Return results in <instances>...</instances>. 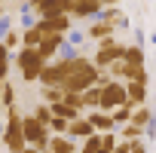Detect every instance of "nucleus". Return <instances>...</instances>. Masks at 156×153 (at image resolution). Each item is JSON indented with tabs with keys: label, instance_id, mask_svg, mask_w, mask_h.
Here are the masks:
<instances>
[{
	"label": "nucleus",
	"instance_id": "obj_7",
	"mask_svg": "<svg viewBox=\"0 0 156 153\" xmlns=\"http://www.w3.org/2000/svg\"><path fill=\"white\" fill-rule=\"evenodd\" d=\"M61 43H64V34H43V40L37 43V52H40L46 61H55Z\"/></svg>",
	"mask_w": 156,
	"mask_h": 153
},
{
	"label": "nucleus",
	"instance_id": "obj_25",
	"mask_svg": "<svg viewBox=\"0 0 156 153\" xmlns=\"http://www.w3.org/2000/svg\"><path fill=\"white\" fill-rule=\"evenodd\" d=\"M31 116H34L40 126H49V119H52V107H49V104H37Z\"/></svg>",
	"mask_w": 156,
	"mask_h": 153
},
{
	"label": "nucleus",
	"instance_id": "obj_8",
	"mask_svg": "<svg viewBox=\"0 0 156 153\" xmlns=\"http://www.w3.org/2000/svg\"><path fill=\"white\" fill-rule=\"evenodd\" d=\"M113 34H116V28H113L110 22H89V25H86V37L95 40V43H101V40H107V37H113Z\"/></svg>",
	"mask_w": 156,
	"mask_h": 153
},
{
	"label": "nucleus",
	"instance_id": "obj_34",
	"mask_svg": "<svg viewBox=\"0 0 156 153\" xmlns=\"http://www.w3.org/2000/svg\"><path fill=\"white\" fill-rule=\"evenodd\" d=\"M0 80H9V58H0Z\"/></svg>",
	"mask_w": 156,
	"mask_h": 153
},
{
	"label": "nucleus",
	"instance_id": "obj_21",
	"mask_svg": "<svg viewBox=\"0 0 156 153\" xmlns=\"http://www.w3.org/2000/svg\"><path fill=\"white\" fill-rule=\"evenodd\" d=\"M86 40H89V37H86L83 31H76V28H70V31L64 34V43H70V46H76V49H80V52H83V46H86Z\"/></svg>",
	"mask_w": 156,
	"mask_h": 153
},
{
	"label": "nucleus",
	"instance_id": "obj_18",
	"mask_svg": "<svg viewBox=\"0 0 156 153\" xmlns=\"http://www.w3.org/2000/svg\"><path fill=\"white\" fill-rule=\"evenodd\" d=\"M132 110H135V104H129V101H126L122 107H113V110H110L113 126H116V129H119V126H126V123H129V116H132Z\"/></svg>",
	"mask_w": 156,
	"mask_h": 153
},
{
	"label": "nucleus",
	"instance_id": "obj_19",
	"mask_svg": "<svg viewBox=\"0 0 156 153\" xmlns=\"http://www.w3.org/2000/svg\"><path fill=\"white\" fill-rule=\"evenodd\" d=\"M49 107H52V116H61V119H67V123L76 119V116H83L80 110H73V107H67V104H61V101H58V104H49Z\"/></svg>",
	"mask_w": 156,
	"mask_h": 153
},
{
	"label": "nucleus",
	"instance_id": "obj_9",
	"mask_svg": "<svg viewBox=\"0 0 156 153\" xmlns=\"http://www.w3.org/2000/svg\"><path fill=\"white\" fill-rule=\"evenodd\" d=\"M89 135H95V129H92V123H89L86 116H76V119L67 123V138H73V141L80 138V141H83V138H89Z\"/></svg>",
	"mask_w": 156,
	"mask_h": 153
},
{
	"label": "nucleus",
	"instance_id": "obj_38",
	"mask_svg": "<svg viewBox=\"0 0 156 153\" xmlns=\"http://www.w3.org/2000/svg\"><path fill=\"white\" fill-rule=\"evenodd\" d=\"M98 3H101V9H104V6H119L122 0H98Z\"/></svg>",
	"mask_w": 156,
	"mask_h": 153
},
{
	"label": "nucleus",
	"instance_id": "obj_31",
	"mask_svg": "<svg viewBox=\"0 0 156 153\" xmlns=\"http://www.w3.org/2000/svg\"><path fill=\"white\" fill-rule=\"evenodd\" d=\"M9 31H12V16H6V12H3V16H0V40H3Z\"/></svg>",
	"mask_w": 156,
	"mask_h": 153
},
{
	"label": "nucleus",
	"instance_id": "obj_5",
	"mask_svg": "<svg viewBox=\"0 0 156 153\" xmlns=\"http://www.w3.org/2000/svg\"><path fill=\"white\" fill-rule=\"evenodd\" d=\"M129 98H126V83L122 80H110L104 89H101V104H98V110H113V107H122Z\"/></svg>",
	"mask_w": 156,
	"mask_h": 153
},
{
	"label": "nucleus",
	"instance_id": "obj_10",
	"mask_svg": "<svg viewBox=\"0 0 156 153\" xmlns=\"http://www.w3.org/2000/svg\"><path fill=\"white\" fill-rule=\"evenodd\" d=\"M89 123H92V129L95 132H116V126H113V119H110V113L107 110H89V116H86Z\"/></svg>",
	"mask_w": 156,
	"mask_h": 153
},
{
	"label": "nucleus",
	"instance_id": "obj_28",
	"mask_svg": "<svg viewBox=\"0 0 156 153\" xmlns=\"http://www.w3.org/2000/svg\"><path fill=\"white\" fill-rule=\"evenodd\" d=\"M0 107H16V89H12V83H3V95H0Z\"/></svg>",
	"mask_w": 156,
	"mask_h": 153
},
{
	"label": "nucleus",
	"instance_id": "obj_37",
	"mask_svg": "<svg viewBox=\"0 0 156 153\" xmlns=\"http://www.w3.org/2000/svg\"><path fill=\"white\" fill-rule=\"evenodd\" d=\"M113 153H129V141H116V147H113Z\"/></svg>",
	"mask_w": 156,
	"mask_h": 153
},
{
	"label": "nucleus",
	"instance_id": "obj_33",
	"mask_svg": "<svg viewBox=\"0 0 156 153\" xmlns=\"http://www.w3.org/2000/svg\"><path fill=\"white\" fill-rule=\"evenodd\" d=\"M129 153H147V144L138 138V141H129Z\"/></svg>",
	"mask_w": 156,
	"mask_h": 153
},
{
	"label": "nucleus",
	"instance_id": "obj_35",
	"mask_svg": "<svg viewBox=\"0 0 156 153\" xmlns=\"http://www.w3.org/2000/svg\"><path fill=\"white\" fill-rule=\"evenodd\" d=\"M144 135H147V138H150V141H153V138H156V116H153V119H150V123H147V126H144Z\"/></svg>",
	"mask_w": 156,
	"mask_h": 153
},
{
	"label": "nucleus",
	"instance_id": "obj_20",
	"mask_svg": "<svg viewBox=\"0 0 156 153\" xmlns=\"http://www.w3.org/2000/svg\"><path fill=\"white\" fill-rule=\"evenodd\" d=\"M40 40H43V34L37 31V25L22 31V46H28V49H37V43H40Z\"/></svg>",
	"mask_w": 156,
	"mask_h": 153
},
{
	"label": "nucleus",
	"instance_id": "obj_27",
	"mask_svg": "<svg viewBox=\"0 0 156 153\" xmlns=\"http://www.w3.org/2000/svg\"><path fill=\"white\" fill-rule=\"evenodd\" d=\"M119 135H122V141H138V138L144 135V129H138V126L126 123V126H119Z\"/></svg>",
	"mask_w": 156,
	"mask_h": 153
},
{
	"label": "nucleus",
	"instance_id": "obj_30",
	"mask_svg": "<svg viewBox=\"0 0 156 153\" xmlns=\"http://www.w3.org/2000/svg\"><path fill=\"white\" fill-rule=\"evenodd\" d=\"M0 43H3V46H6L9 52H12V49H22V34H16V31H9V34H6L3 40H0Z\"/></svg>",
	"mask_w": 156,
	"mask_h": 153
},
{
	"label": "nucleus",
	"instance_id": "obj_36",
	"mask_svg": "<svg viewBox=\"0 0 156 153\" xmlns=\"http://www.w3.org/2000/svg\"><path fill=\"white\" fill-rule=\"evenodd\" d=\"M132 34H135V46H144V40H147V37H144V31H141V28H135Z\"/></svg>",
	"mask_w": 156,
	"mask_h": 153
},
{
	"label": "nucleus",
	"instance_id": "obj_23",
	"mask_svg": "<svg viewBox=\"0 0 156 153\" xmlns=\"http://www.w3.org/2000/svg\"><path fill=\"white\" fill-rule=\"evenodd\" d=\"M147 80H150V76H147V67H132V64H129L126 83H144V86H147Z\"/></svg>",
	"mask_w": 156,
	"mask_h": 153
},
{
	"label": "nucleus",
	"instance_id": "obj_22",
	"mask_svg": "<svg viewBox=\"0 0 156 153\" xmlns=\"http://www.w3.org/2000/svg\"><path fill=\"white\" fill-rule=\"evenodd\" d=\"M98 150H101V132H95V135L83 138V147H80V153H98Z\"/></svg>",
	"mask_w": 156,
	"mask_h": 153
},
{
	"label": "nucleus",
	"instance_id": "obj_29",
	"mask_svg": "<svg viewBox=\"0 0 156 153\" xmlns=\"http://www.w3.org/2000/svg\"><path fill=\"white\" fill-rule=\"evenodd\" d=\"M80 55H83V52L76 49V46H70V43H61V46H58V55H55V58H80Z\"/></svg>",
	"mask_w": 156,
	"mask_h": 153
},
{
	"label": "nucleus",
	"instance_id": "obj_1",
	"mask_svg": "<svg viewBox=\"0 0 156 153\" xmlns=\"http://www.w3.org/2000/svg\"><path fill=\"white\" fill-rule=\"evenodd\" d=\"M0 144H3L9 153H22L28 144H25V135H22V113L16 107H6V126L0 132Z\"/></svg>",
	"mask_w": 156,
	"mask_h": 153
},
{
	"label": "nucleus",
	"instance_id": "obj_2",
	"mask_svg": "<svg viewBox=\"0 0 156 153\" xmlns=\"http://www.w3.org/2000/svg\"><path fill=\"white\" fill-rule=\"evenodd\" d=\"M16 64H19V70H22V80H25V83H37L40 70L46 67V58H43L37 49L22 46V49L16 52Z\"/></svg>",
	"mask_w": 156,
	"mask_h": 153
},
{
	"label": "nucleus",
	"instance_id": "obj_6",
	"mask_svg": "<svg viewBox=\"0 0 156 153\" xmlns=\"http://www.w3.org/2000/svg\"><path fill=\"white\" fill-rule=\"evenodd\" d=\"M73 28L70 16H55V19H37V31L40 34H67Z\"/></svg>",
	"mask_w": 156,
	"mask_h": 153
},
{
	"label": "nucleus",
	"instance_id": "obj_15",
	"mask_svg": "<svg viewBox=\"0 0 156 153\" xmlns=\"http://www.w3.org/2000/svg\"><path fill=\"white\" fill-rule=\"evenodd\" d=\"M83 95V107H89V110H98V104H101V86H89V89H83L80 92Z\"/></svg>",
	"mask_w": 156,
	"mask_h": 153
},
{
	"label": "nucleus",
	"instance_id": "obj_40",
	"mask_svg": "<svg viewBox=\"0 0 156 153\" xmlns=\"http://www.w3.org/2000/svg\"><path fill=\"white\" fill-rule=\"evenodd\" d=\"M150 43H153V46H156V34H150Z\"/></svg>",
	"mask_w": 156,
	"mask_h": 153
},
{
	"label": "nucleus",
	"instance_id": "obj_41",
	"mask_svg": "<svg viewBox=\"0 0 156 153\" xmlns=\"http://www.w3.org/2000/svg\"><path fill=\"white\" fill-rule=\"evenodd\" d=\"M3 12H6V9H3V3H0V16H3Z\"/></svg>",
	"mask_w": 156,
	"mask_h": 153
},
{
	"label": "nucleus",
	"instance_id": "obj_14",
	"mask_svg": "<svg viewBox=\"0 0 156 153\" xmlns=\"http://www.w3.org/2000/svg\"><path fill=\"white\" fill-rule=\"evenodd\" d=\"M126 98H129V104H144L147 101V86L144 83H126Z\"/></svg>",
	"mask_w": 156,
	"mask_h": 153
},
{
	"label": "nucleus",
	"instance_id": "obj_11",
	"mask_svg": "<svg viewBox=\"0 0 156 153\" xmlns=\"http://www.w3.org/2000/svg\"><path fill=\"white\" fill-rule=\"evenodd\" d=\"M49 153H76V141L67 135H49Z\"/></svg>",
	"mask_w": 156,
	"mask_h": 153
},
{
	"label": "nucleus",
	"instance_id": "obj_16",
	"mask_svg": "<svg viewBox=\"0 0 156 153\" xmlns=\"http://www.w3.org/2000/svg\"><path fill=\"white\" fill-rule=\"evenodd\" d=\"M19 16H22V31H25V28H34V25H37V19H40V16H37V9L28 3V0H22Z\"/></svg>",
	"mask_w": 156,
	"mask_h": 153
},
{
	"label": "nucleus",
	"instance_id": "obj_44",
	"mask_svg": "<svg viewBox=\"0 0 156 153\" xmlns=\"http://www.w3.org/2000/svg\"><path fill=\"white\" fill-rule=\"evenodd\" d=\"M46 153H49V150H46Z\"/></svg>",
	"mask_w": 156,
	"mask_h": 153
},
{
	"label": "nucleus",
	"instance_id": "obj_13",
	"mask_svg": "<svg viewBox=\"0 0 156 153\" xmlns=\"http://www.w3.org/2000/svg\"><path fill=\"white\" fill-rule=\"evenodd\" d=\"M37 83H40V86H58V83H61V73H58V64H55V61H46V67H43L40 76H37Z\"/></svg>",
	"mask_w": 156,
	"mask_h": 153
},
{
	"label": "nucleus",
	"instance_id": "obj_42",
	"mask_svg": "<svg viewBox=\"0 0 156 153\" xmlns=\"http://www.w3.org/2000/svg\"><path fill=\"white\" fill-rule=\"evenodd\" d=\"M0 3H3V0H0Z\"/></svg>",
	"mask_w": 156,
	"mask_h": 153
},
{
	"label": "nucleus",
	"instance_id": "obj_32",
	"mask_svg": "<svg viewBox=\"0 0 156 153\" xmlns=\"http://www.w3.org/2000/svg\"><path fill=\"white\" fill-rule=\"evenodd\" d=\"M113 28H116V31H129V28H132V22L119 12V16H116V22H113Z\"/></svg>",
	"mask_w": 156,
	"mask_h": 153
},
{
	"label": "nucleus",
	"instance_id": "obj_26",
	"mask_svg": "<svg viewBox=\"0 0 156 153\" xmlns=\"http://www.w3.org/2000/svg\"><path fill=\"white\" fill-rule=\"evenodd\" d=\"M61 95H64V92H61L58 86H43V104H58Z\"/></svg>",
	"mask_w": 156,
	"mask_h": 153
},
{
	"label": "nucleus",
	"instance_id": "obj_4",
	"mask_svg": "<svg viewBox=\"0 0 156 153\" xmlns=\"http://www.w3.org/2000/svg\"><path fill=\"white\" fill-rule=\"evenodd\" d=\"M122 43H116V37H107V40H101L98 43V52H95V58H92V64L98 67V70H107L116 58H122Z\"/></svg>",
	"mask_w": 156,
	"mask_h": 153
},
{
	"label": "nucleus",
	"instance_id": "obj_24",
	"mask_svg": "<svg viewBox=\"0 0 156 153\" xmlns=\"http://www.w3.org/2000/svg\"><path fill=\"white\" fill-rule=\"evenodd\" d=\"M61 104H67V107H73V110H80V113L86 110V107H83V95H80V92H64V95H61Z\"/></svg>",
	"mask_w": 156,
	"mask_h": 153
},
{
	"label": "nucleus",
	"instance_id": "obj_12",
	"mask_svg": "<svg viewBox=\"0 0 156 153\" xmlns=\"http://www.w3.org/2000/svg\"><path fill=\"white\" fill-rule=\"evenodd\" d=\"M122 61H126V64H132V67H144V61H147V52H144V46H135V43H129V46L122 49Z\"/></svg>",
	"mask_w": 156,
	"mask_h": 153
},
{
	"label": "nucleus",
	"instance_id": "obj_39",
	"mask_svg": "<svg viewBox=\"0 0 156 153\" xmlns=\"http://www.w3.org/2000/svg\"><path fill=\"white\" fill-rule=\"evenodd\" d=\"M22 153H46V150H37V147H25Z\"/></svg>",
	"mask_w": 156,
	"mask_h": 153
},
{
	"label": "nucleus",
	"instance_id": "obj_3",
	"mask_svg": "<svg viewBox=\"0 0 156 153\" xmlns=\"http://www.w3.org/2000/svg\"><path fill=\"white\" fill-rule=\"evenodd\" d=\"M22 135H25V144L28 147H37V150H46L49 147V129L40 126L31 113L22 116Z\"/></svg>",
	"mask_w": 156,
	"mask_h": 153
},
{
	"label": "nucleus",
	"instance_id": "obj_43",
	"mask_svg": "<svg viewBox=\"0 0 156 153\" xmlns=\"http://www.w3.org/2000/svg\"><path fill=\"white\" fill-rule=\"evenodd\" d=\"M0 147H3V144H0Z\"/></svg>",
	"mask_w": 156,
	"mask_h": 153
},
{
	"label": "nucleus",
	"instance_id": "obj_17",
	"mask_svg": "<svg viewBox=\"0 0 156 153\" xmlns=\"http://www.w3.org/2000/svg\"><path fill=\"white\" fill-rule=\"evenodd\" d=\"M150 119H153V110H150V107H144V104H138V107L132 110V116H129V123H132V126H138V129H144Z\"/></svg>",
	"mask_w": 156,
	"mask_h": 153
}]
</instances>
